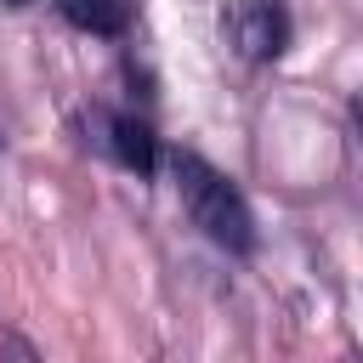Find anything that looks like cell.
I'll use <instances>...</instances> for the list:
<instances>
[{
	"label": "cell",
	"mask_w": 363,
	"mask_h": 363,
	"mask_svg": "<svg viewBox=\"0 0 363 363\" xmlns=\"http://www.w3.org/2000/svg\"><path fill=\"white\" fill-rule=\"evenodd\" d=\"M170 176H176V193H182L187 221H193L210 244H221L227 255H250V250H255V216H250L244 193H238L210 159L176 147V153H170Z\"/></svg>",
	"instance_id": "cell-1"
},
{
	"label": "cell",
	"mask_w": 363,
	"mask_h": 363,
	"mask_svg": "<svg viewBox=\"0 0 363 363\" xmlns=\"http://www.w3.org/2000/svg\"><path fill=\"white\" fill-rule=\"evenodd\" d=\"M227 45L244 62H272L289 45V11L278 0H233L227 6Z\"/></svg>",
	"instance_id": "cell-2"
},
{
	"label": "cell",
	"mask_w": 363,
	"mask_h": 363,
	"mask_svg": "<svg viewBox=\"0 0 363 363\" xmlns=\"http://www.w3.org/2000/svg\"><path fill=\"white\" fill-rule=\"evenodd\" d=\"M85 142H96L108 159H119L125 170H136V176H153V164H159V142H153V130L136 119V113H91L85 119Z\"/></svg>",
	"instance_id": "cell-3"
},
{
	"label": "cell",
	"mask_w": 363,
	"mask_h": 363,
	"mask_svg": "<svg viewBox=\"0 0 363 363\" xmlns=\"http://www.w3.org/2000/svg\"><path fill=\"white\" fill-rule=\"evenodd\" d=\"M57 11L85 34H125V0H57Z\"/></svg>",
	"instance_id": "cell-4"
},
{
	"label": "cell",
	"mask_w": 363,
	"mask_h": 363,
	"mask_svg": "<svg viewBox=\"0 0 363 363\" xmlns=\"http://www.w3.org/2000/svg\"><path fill=\"white\" fill-rule=\"evenodd\" d=\"M6 6H28V0H6Z\"/></svg>",
	"instance_id": "cell-5"
}]
</instances>
